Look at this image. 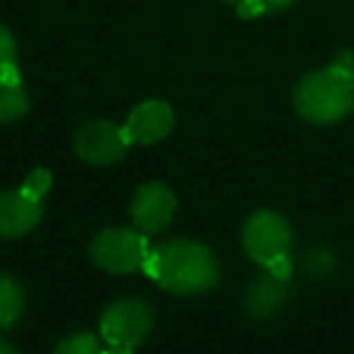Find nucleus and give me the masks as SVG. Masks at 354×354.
<instances>
[{
  "label": "nucleus",
  "instance_id": "a211bd4d",
  "mask_svg": "<svg viewBox=\"0 0 354 354\" xmlns=\"http://www.w3.org/2000/svg\"><path fill=\"white\" fill-rule=\"evenodd\" d=\"M102 354H133L129 347H109V349H104Z\"/></svg>",
  "mask_w": 354,
  "mask_h": 354
},
{
  "label": "nucleus",
  "instance_id": "0eeeda50",
  "mask_svg": "<svg viewBox=\"0 0 354 354\" xmlns=\"http://www.w3.org/2000/svg\"><path fill=\"white\" fill-rule=\"evenodd\" d=\"M177 209V199L172 189L162 183H146L138 187L131 202V218L138 231L158 233L172 221Z\"/></svg>",
  "mask_w": 354,
  "mask_h": 354
},
{
  "label": "nucleus",
  "instance_id": "dca6fc26",
  "mask_svg": "<svg viewBox=\"0 0 354 354\" xmlns=\"http://www.w3.org/2000/svg\"><path fill=\"white\" fill-rule=\"evenodd\" d=\"M267 12V6L262 0H238V15L243 20H255V17L265 15Z\"/></svg>",
  "mask_w": 354,
  "mask_h": 354
},
{
  "label": "nucleus",
  "instance_id": "f8f14e48",
  "mask_svg": "<svg viewBox=\"0 0 354 354\" xmlns=\"http://www.w3.org/2000/svg\"><path fill=\"white\" fill-rule=\"evenodd\" d=\"M27 109H30V97H27L22 83L0 80V124L15 122Z\"/></svg>",
  "mask_w": 354,
  "mask_h": 354
},
{
  "label": "nucleus",
  "instance_id": "20e7f679",
  "mask_svg": "<svg viewBox=\"0 0 354 354\" xmlns=\"http://www.w3.org/2000/svg\"><path fill=\"white\" fill-rule=\"evenodd\" d=\"M243 248L250 255V260L270 270L274 262L289 257V221L277 212H255L243 226Z\"/></svg>",
  "mask_w": 354,
  "mask_h": 354
},
{
  "label": "nucleus",
  "instance_id": "423d86ee",
  "mask_svg": "<svg viewBox=\"0 0 354 354\" xmlns=\"http://www.w3.org/2000/svg\"><path fill=\"white\" fill-rule=\"evenodd\" d=\"M73 148L80 160L90 162V165H114L127 156L129 141L122 127L97 119V122H88L78 129Z\"/></svg>",
  "mask_w": 354,
  "mask_h": 354
},
{
  "label": "nucleus",
  "instance_id": "aec40b11",
  "mask_svg": "<svg viewBox=\"0 0 354 354\" xmlns=\"http://www.w3.org/2000/svg\"><path fill=\"white\" fill-rule=\"evenodd\" d=\"M223 3H238V0H223Z\"/></svg>",
  "mask_w": 354,
  "mask_h": 354
},
{
  "label": "nucleus",
  "instance_id": "4468645a",
  "mask_svg": "<svg viewBox=\"0 0 354 354\" xmlns=\"http://www.w3.org/2000/svg\"><path fill=\"white\" fill-rule=\"evenodd\" d=\"M49 187H51L49 170H44V167H37V170H32L30 175H27V180L22 183L20 189L25 194H30L32 199H39V202H41V197L49 192Z\"/></svg>",
  "mask_w": 354,
  "mask_h": 354
},
{
  "label": "nucleus",
  "instance_id": "f3484780",
  "mask_svg": "<svg viewBox=\"0 0 354 354\" xmlns=\"http://www.w3.org/2000/svg\"><path fill=\"white\" fill-rule=\"evenodd\" d=\"M262 3L267 6V12H270V10H286L289 6H294L296 0H262Z\"/></svg>",
  "mask_w": 354,
  "mask_h": 354
},
{
  "label": "nucleus",
  "instance_id": "ddd939ff",
  "mask_svg": "<svg viewBox=\"0 0 354 354\" xmlns=\"http://www.w3.org/2000/svg\"><path fill=\"white\" fill-rule=\"evenodd\" d=\"M54 354H102L100 342L95 339V335L90 333H78L66 337L59 347L54 349Z\"/></svg>",
  "mask_w": 354,
  "mask_h": 354
},
{
  "label": "nucleus",
  "instance_id": "9b49d317",
  "mask_svg": "<svg viewBox=\"0 0 354 354\" xmlns=\"http://www.w3.org/2000/svg\"><path fill=\"white\" fill-rule=\"evenodd\" d=\"M22 306H25L22 286L12 277L0 274V330L10 328L20 320Z\"/></svg>",
  "mask_w": 354,
  "mask_h": 354
},
{
  "label": "nucleus",
  "instance_id": "f257e3e1",
  "mask_svg": "<svg viewBox=\"0 0 354 354\" xmlns=\"http://www.w3.org/2000/svg\"><path fill=\"white\" fill-rule=\"evenodd\" d=\"M143 272L177 296H197L218 281V262L209 248L194 241H170L153 248Z\"/></svg>",
  "mask_w": 354,
  "mask_h": 354
},
{
  "label": "nucleus",
  "instance_id": "6ab92c4d",
  "mask_svg": "<svg viewBox=\"0 0 354 354\" xmlns=\"http://www.w3.org/2000/svg\"><path fill=\"white\" fill-rule=\"evenodd\" d=\"M0 354H20V352H15V349H12L10 344L0 342Z\"/></svg>",
  "mask_w": 354,
  "mask_h": 354
},
{
  "label": "nucleus",
  "instance_id": "7ed1b4c3",
  "mask_svg": "<svg viewBox=\"0 0 354 354\" xmlns=\"http://www.w3.org/2000/svg\"><path fill=\"white\" fill-rule=\"evenodd\" d=\"M148 255H151V243L133 228H107L90 245L93 262L109 274H131L143 270Z\"/></svg>",
  "mask_w": 354,
  "mask_h": 354
},
{
  "label": "nucleus",
  "instance_id": "39448f33",
  "mask_svg": "<svg viewBox=\"0 0 354 354\" xmlns=\"http://www.w3.org/2000/svg\"><path fill=\"white\" fill-rule=\"evenodd\" d=\"M153 328V308L143 301L122 299L104 308L100 318V335L107 339L109 347L133 349L148 337Z\"/></svg>",
  "mask_w": 354,
  "mask_h": 354
},
{
  "label": "nucleus",
  "instance_id": "6e6552de",
  "mask_svg": "<svg viewBox=\"0 0 354 354\" xmlns=\"http://www.w3.org/2000/svg\"><path fill=\"white\" fill-rule=\"evenodd\" d=\"M122 129L129 143L153 146V143L170 136V131L175 129V112L162 100H146V102L131 109Z\"/></svg>",
  "mask_w": 354,
  "mask_h": 354
},
{
  "label": "nucleus",
  "instance_id": "f03ea898",
  "mask_svg": "<svg viewBox=\"0 0 354 354\" xmlns=\"http://www.w3.org/2000/svg\"><path fill=\"white\" fill-rule=\"evenodd\" d=\"M294 107L310 124H335L354 109V71L333 64L304 75L294 90Z\"/></svg>",
  "mask_w": 354,
  "mask_h": 354
},
{
  "label": "nucleus",
  "instance_id": "9d476101",
  "mask_svg": "<svg viewBox=\"0 0 354 354\" xmlns=\"http://www.w3.org/2000/svg\"><path fill=\"white\" fill-rule=\"evenodd\" d=\"M286 299V281L277 279V277H260L248 286L245 294V310L255 318H267L281 306Z\"/></svg>",
  "mask_w": 354,
  "mask_h": 354
},
{
  "label": "nucleus",
  "instance_id": "1a4fd4ad",
  "mask_svg": "<svg viewBox=\"0 0 354 354\" xmlns=\"http://www.w3.org/2000/svg\"><path fill=\"white\" fill-rule=\"evenodd\" d=\"M41 221V202L22 189L0 192V238H20Z\"/></svg>",
  "mask_w": 354,
  "mask_h": 354
},
{
  "label": "nucleus",
  "instance_id": "2eb2a0df",
  "mask_svg": "<svg viewBox=\"0 0 354 354\" xmlns=\"http://www.w3.org/2000/svg\"><path fill=\"white\" fill-rule=\"evenodd\" d=\"M15 61H17L15 37H12L6 27H0V71L6 68V66H12Z\"/></svg>",
  "mask_w": 354,
  "mask_h": 354
}]
</instances>
